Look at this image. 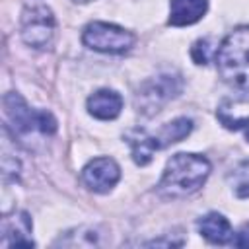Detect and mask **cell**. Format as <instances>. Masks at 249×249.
<instances>
[{
    "label": "cell",
    "mask_w": 249,
    "mask_h": 249,
    "mask_svg": "<svg viewBox=\"0 0 249 249\" xmlns=\"http://www.w3.org/2000/svg\"><path fill=\"white\" fill-rule=\"evenodd\" d=\"M210 173V161L198 154L179 152L167 161L161 181L158 185L160 195L167 198H179L198 191Z\"/></svg>",
    "instance_id": "obj_1"
},
{
    "label": "cell",
    "mask_w": 249,
    "mask_h": 249,
    "mask_svg": "<svg viewBox=\"0 0 249 249\" xmlns=\"http://www.w3.org/2000/svg\"><path fill=\"white\" fill-rule=\"evenodd\" d=\"M216 66L224 82L249 89V25L235 27L216 51Z\"/></svg>",
    "instance_id": "obj_2"
},
{
    "label": "cell",
    "mask_w": 249,
    "mask_h": 249,
    "mask_svg": "<svg viewBox=\"0 0 249 249\" xmlns=\"http://www.w3.org/2000/svg\"><path fill=\"white\" fill-rule=\"evenodd\" d=\"M82 41L86 47L99 53H124L132 47L134 35L113 23L91 21L86 25L82 33Z\"/></svg>",
    "instance_id": "obj_3"
},
{
    "label": "cell",
    "mask_w": 249,
    "mask_h": 249,
    "mask_svg": "<svg viewBox=\"0 0 249 249\" xmlns=\"http://www.w3.org/2000/svg\"><path fill=\"white\" fill-rule=\"evenodd\" d=\"M54 37V16L51 8L37 4L27 6L21 14V39L33 49L51 47Z\"/></svg>",
    "instance_id": "obj_4"
},
{
    "label": "cell",
    "mask_w": 249,
    "mask_h": 249,
    "mask_svg": "<svg viewBox=\"0 0 249 249\" xmlns=\"http://www.w3.org/2000/svg\"><path fill=\"white\" fill-rule=\"evenodd\" d=\"M179 91H181L179 76H173V74L158 76L140 89V93L136 97V107H138V111H142L146 115L158 113L160 107L165 101H169L171 97H175Z\"/></svg>",
    "instance_id": "obj_5"
},
{
    "label": "cell",
    "mask_w": 249,
    "mask_h": 249,
    "mask_svg": "<svg viewBox=\"0 0 249 249\" xmlns=\"http://www.w3.org/2000/svg\"><path fill=\"white\" fill-rule=\"evenodd\" d=\"M119 179L121 169L111 158H95L82 169V181L93 193H109Z\"/></svg>",
    "instance_id": "obj_6"
},
{
    "label": "cell",
    "mask_w": 249,
    "mask_h": 249,
    "mask_svg": "<svg viewBox=\"0 0 249 249\" xmlns=\"http://www.w3.org/2000/svg\"><path fill=\"white\" fill-rule=\"evenodd\" d=\"M2 103H4V113L8 121L14 124L16 132H31L35 128L39 130L41 111H31L19 93H14V91L6 93Z\"/></svg>",
    "instance_id": "obj_7"
},
{
    "label": "cell",
    "mask_w": 249,
    "mask_h": 249,
    "mask_svg": "<svg viewBox=\"0 0 249 249\" xmlns=\"http://www.w3.org/2000/svg\"><path fill=\"white\" fill-rule=\"evenodd\" d=\"M2 235L10 247H33L31 218L27 212H14L2 218Z\"/></svg>",
    "instance_id": "obj_8"
},
{
    "label": "cell",
    "mask_w": 249,
    "mask_h": 249,
    "mask_svg": "<svg viewBox=\"0 0 249 249\" xmlns=\"http://www.w3.org/2000/svg\"><path fill=\"white\" fill-rule=\"evenodd\" d=\"M123 109V97L113 89H99L88 97V111L95 119L111 121L119 117Z\"/></svg>",
    "instance_id": "obj_9"
},
{
    "label": "cell",
    "mask_w": 249,
    "mask_h": 249,
    "mask_svg": "<svg viewBox=\"0 0 249 249\" xmlns=\"http://www.w3.org/2000/svg\"><path fill=\"white\" fill-rule=\"evenodd\" d=\"M206 8H208V0H171L169 23L175 27L191 25L206 14Z\"/></svg>",
    "instance_id": "obj_10"
},
{
    "label": "cell",
    "mask_w": 249,
    "mask_h": 249,
    "mask_svg": "<svg viewBox=\"0 0 249 249\" xmlns=\"http://www.w3.org/2000/svg\"><path fill=\"white\" fill-rule=\"evenodd\" d=\"M198 231L204 239H208L210 243H218V245H224L233 239V231H231L228 218H224L218 212H210L202 216L198 220Z\"/></svg>",
    "instance_id": "obj_11"
},
{
    "label": "cell",
    "mask_w": 249,
    "mask_h": 249,
    "mask_svg": "<svg viewBox=\"0 0 249 249\" xmlns=\"http://www.w3.org/2000/svg\"><path fill=\"white\" fill-rule=\"evenodd\" d=\"M126 140H128V144H130V148H132V160H134L138 165L150 163L154 152L161 148L158 136H150V134H146V132L140 130V128L128 130V132H126Z\"/></svg>",
    "instance_id": "obj_12"
},
{
    "label": "cell",
    "mask_w": 249,
    "mask_h": 249,
    "mask_svg": "<svg viewBox=\"0 0 249 249\" xmlns=\"http://www.w3.org/2000/svg\"><path fill=\"white\" fill-rule=\"evenodd\" d=\"M191 130H193V121H191V119H185V117L175 119V121L163 124V128L160 130V134H158L160 146L165 148V146H169V144H175V142L183 140Z\"/></svg>",
    "instance_id": "obj_13"
},
{
    "label": "cell",
    "mask_w": 249,
    "mask_h": 249,
    "mask_svg": "<svg viewBox=\"0 0 249 249\" xmlns=\"http://www.w3.org/2000/svg\"><path fill=\"white\" fill-rule=\"evenodd\" d=\"M218 119L222 121V124L230 130H241L245 134V138L249 140V117L245 119H233V117H228L224 111H218Z\"/></svg>",
    "instance_id": "obj_14"
},
{
    "label": "cell",
    "mask_w": 249,
    "mask_h": 249,
    "mask_svg": "<svg viewBox=\"0 0 249 249\" xmlns=\"http://www.w3.org/2000/svg\"><path fill=\"white\" fill-rule=\"evenodd\" d=\"M191 56L196 64H206L210 60V41L208 39H198L191 49Z\"/></svg>",
    "instance_id": "obj_15"
},
{
    "label": "cell",
    "mask_w": 249,
    "mask_h": 249,
    "mask_svg": "<svg viewBox=\"0 0 249 249\" xmlns=\"http://www.w3.org/2000/svg\"><path fill=\"white\" fill-rule=\"evenodd\" d=\"M231 243H233L235 247H249V224H245V226L237 231V235L231 239Z\"/></svg>",
    "instance_id": "obj_16"
},
{
    "label": "cell",
    "mask_w": 249,
    "mask_h": 249,
    "mask_svg": "<svg viewBox=\"0 0 249 249\" xmlns=\"http://www.w3.org/2000/svg\"><path fill=\"white\" fill-rule=\"evenodd\" d=\"M237 196H241V198L249 196V181H245V183H241V185L237 187Z\"/></svg>",
    "instance_id": "obj_17"
},
{
    "label": "cell",
    "mask_w": 249,
    "mask_h": 249,
    "mask_svg": "<svg viewBox=\"0 0 249 249\" xmlns=\"http://www.w3.org/2000/svg\"><path fill=\"white\" fill-rule=\"evenodd\" d=\"M74 2H89V0H74Z\"/></svg>",
    "instance_id": "obj_18"
}]
</instances>
